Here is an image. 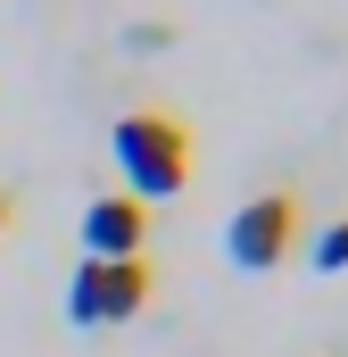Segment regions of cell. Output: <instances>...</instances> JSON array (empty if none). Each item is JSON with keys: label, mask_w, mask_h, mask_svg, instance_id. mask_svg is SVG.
<instances>
[{"label": "cell", "mask_w": 348, "mask_h": 357, "mask_svg": "<svg viewBox=\"0 0 348 357\" xmlns=\"http://www.w3.org/2000/svg\"><path fill=\"white\" fill-rule=\"evenodd\" d=\"M8 216H17V208H8V191H0V233H8Z\"/></svg>", "instance_id": "obj_6"}, {"label": "cell", "mask_w": 348, "mask_h": 357, "mask_svg": "<svg viewBox=\"0 0 348 357\" xmlns=\"http://www.w3.org/2000/svg\"><path fill=\"white\" fill-rule=\"evenodd\" d=\"M150 307V266L141 258H84L75 282H67V316L100 333V324H133Z\"/></svg>", "instance_id": "obj_2"}, {"label": "cell", "mask_w": 348, "mask_h": 357, "mask_svg": "<svg viewBox=\"0 0 348 357\" xmlns=\"http://www.w3.org/2000/svg\"><path fill=\"white\" fill-rule=\"evenodd\" d=\"M150 241V208L133 191H100L84 208V258H141Z\"/></svg>", "instance_id": "obj_4"}, {"label": "cell", "mask_w": 348, "mask_h": 357, "mask_svg": "<svg viewBox=\"0 0 348 357\" xmlns=\"http://www.w3.org/2000/svg\"><path fill=\"white\" fill-rule=\"evenodd\" d=\"M299 233H307L299 199H290V191H265V199H249V208L224 225V258H232L241 274H274L290 250H299Z\"/></svg>", "instance_id": "obj_3"}, {"label": "cell", "mask_w": 348, "mask_h": 357, "mask_svg": "<svg viewBox=\"0 0 348 357\" xmlns=\"http://www.w3.org/2000/svg\"><path fill=\"white\" fill-rule=\"evenodd\" d=\"M108 150H116L125 191H133L141 208H150V199H174L182 183L199 175V167H191V158H199V142H191V125L166 116V108H133V116H116Z\"/></svg>", "instance_id": "obj_1"}, {"label": "cell", "mask_w": 348, "mask_h": 357, "mask_svg": "<svg viewBox=\"0 0 348 357\" xmlns=\"http://www.w3.org/2000/svg\"><path fill=\"white\" fill-rule=\"evenodd\" d=\"M340 266H348V216L315 233V274H340Z\"/></svg>", "instance_id": "obj_5"}]
</instances>
